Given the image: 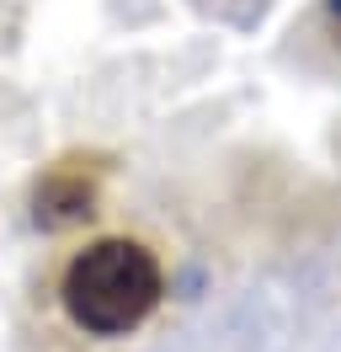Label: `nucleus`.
Listing matches in <instances>:
<instances>
[{
    "label": "nucleus",
    "instance_id": "obj_2",
    "mask_svg": "<svg viewBox=\"0 0 341 352\" xmlns=\"http://www.w3.org/2000/svg\"><path fill=\"white\" fill-rule=\"evenodd\" d=\"M80 214H91V187L69 171H54L38 187V219L43 224H69V219H80Z\"/></svg>",
    "mask_w": 341,
    "mask_h": 352
},
{
    "label": "nucleus",
    "instance_id": "obj_3",
    "mask_svg": "<svg viewBox=\"0 0 341 352\" xmlns=\"http://www.w3.org/2000/svg\"><path fill=\"white\" fill-rule=\"evenodd\" d=\"M325 16H331V27H336V38H341V0H331V6H325Z\"/></svg>",
    "mask_w": 341,
    "mask_h": 352
},
{
    "label": "nucleus",
    "instance_id": "obj_1",
    "mask_svg": "<svg viewBox=\"0 0 341 352\" xmlns=\"http://www.w3.org/2000/svg\"><path fill=\"white\" fill-rule=\"evenodd\" d=\"M64 309L91 336H123L160 305V262L133 241H96L64 267Z\"/></svg>",
    "mask_w": 341,
    "mask_h": 352
}]
</instances>
